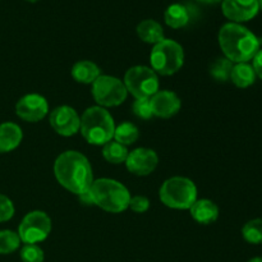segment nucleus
<instances>
[{"label":"nucleus","instance_id":"obj_11","mask_svg":"<svg viewBox=\"0 0 262 262\" xmlns=\"http://www.w3.org/2000/svg\"><path fill=\"white\" fill-rule=\"evenodd\" d=\"M15 114L26 122H40L49 114V104L45 97L38 94L25 95L15 104Z\"/></svg>","mask_w":262,"mask_h":262},{"label":"nucleus","instance_id":"obj_4","mask_svg":"<svg viewBox=\"0 0 262 262\" xmlns=\"http://www.w3.org/2000/svg\"><path fill=\"white\" fill-rule=\"evenodd\" d=\"M115 123L105 107L91 106L81 117L79 132L90 145L104 146L114 137Z\"/></svg>","mask_w":262,"mask_h":262},{"label":"nucleus","instance_id":"obj_14","mask_svg":"<svg viewBox=\"0 0 262 262\" xmlns=\"http://www.w3.org/2000/svg\"><path fill=\"white\" fill-rule=\"evenodd\" d=\"M150 104L154 117L163 118V119L174 117L182 106V101L178 95L169 90H163V91L159 90L152 97H150Z\"/></svg>","mask_w":262,"mask_h":262},{"label":"nucleus","instance_id":"obj_35","mask_svg":"<svg viewBox=\"0 0 262 262\" xmlns=\"http://www.w3.org/2000/svg\"><path fill=\"white\" fill-rule=\"evenodd\" d=\"M26 2H30V3H36V2H38V0H26Z\"/></svg>","mask_w":262,"mask_h":262},{"label":"nucleus","instance_id":"obj_34","mask_svg":"<svg viewBox=\"0 0 262 262\" xmlns=\"http://www.w3.org/2000/svg\"><path fill=\"white\" fill-rule=\"evenodd\" d=\"M258 5H260V9H262V0H258Z\"/></svg>","mask_w":262,"mask_h":262},{"label":"nucleus","instance_id":"obj_17","mask_svg":"<svg viewBox=\"0 0 262 262\" xmlns=\"http://www.w3.org/2000/svg\"><path fill=\"white\" fill-rule=\"evenodd\" d=\"M71 73L74 81L78 83L92 84L101 76V69L91 60H79L72 67Z\"/></svg>","mask_w":262,"mask_h":262},{"label":"nucleus","instance_id":"obj_19","mask_svg":"<svg viewBox=\"0 0 262 262\" xmlns=\"http://www.w3.org/2000/svg\"><path fill=\"white\" fill-rule=\"evenodd\" d=\"M230 81L239 89H247L256 81V73L248 63H237L233 66Z\"/></svg>","mask_w":262,"mask_h":262},{"label":"nucleus","instance_id":"obj_5","mask_svg":"<svg viewBox=\"0 0 262 262\" xmlns=\"http://www.w3.org/2000/svg\"><path fill=\"white\" fill-rule=\"evenodd\" d=\"M159 197L166 207L189 210L197 200V187L186 177H171L160 187Z\"/></svg>","mask_w":262,"mask_h":262},{"label":"nucleus","instance_id":"obj_24","mask_svg":"<svg viewBox=\"0 0 262 262\" xmlns=\"http://www.w3.org/2000/svg\"><path fill=\"white\" fill-rule=\"evenodd\" d=\"M242 237L251 245H262V217L246 223L242 228Z\"/></svg>","mask_w":262,"mask_h":262},{"label":"nucleus","instance_id":"obj_8","mask_svg":"<svg viewBox=\"0 0 262 262\" xmlns=\"http://www.w3.org/2000/svg\"><path fill=\"white\" fill-rule=\"evenodd\" d=\"M92 96L97 102V106L114 107L127 100L128 91L119 78L101 74L92 83Z\"/></svg>","mask_w":262,"mask_h":262},{"label":"nucleus","instance_id":"obj_33","mask_svg":"<svg viewBox=\"0 0 262 262\" xmlns=\"http://www.w3.org/2000/svg\"><path fill=\"white\" fill-rule=\"evenodd\" d=\"M247 262H262V257H252L251 260H248Z\"/></svg>","mask_w":262,"mask_h":262},{"label":"nucleus","instance_id":"obj_15","mask_svg":"<svg viewBox=\"0 0 262 262\" xmlns=\"http://www.w3.org/2000/svg\"><path fill=\"white\" fill-rule=\"evenodd\" d=\"M191 216L194 222L202 225H210L215 223L219 217V207L211 200L202 199L196 200L194 204L189 207Z\"/></svg>","mask_w":262,"mask_h":262},{"label":"nucleus","instance_id":"obj_31","mask_svg":"<svg viewBox=\"0 0 262 262\" xmlns=\"http://www.w3.org/2000/svg\"><path fill=\"white\" fill-rule=\"evenodd\" d=\"M78 199H79V201H81V204L86 205V206H95L94 200H92L91 193H90V189L87 192H84V193L79 194Z\"/></svg>","mask_w":262,"mask_h":262},{"label":"nucleus","instance_id":"obj_6","mask_svg":"<svg viewBox=\"0 0 262 262\" xmlns=\"http://www.w3.org/2000/svg\"><path fill=\"white\" fill-rule=\"evenodd\" d=\"M151 69L160 76H173L183 67L184 50L181 43L164 38L154 45L150 54Z\"/></svg>","mask_w":262,"mask_h":262},{"label":"nucleus","instance_id":"obj_13","mask_svg":"<svg viewBox=\"0 0 262 262\" xmlns=\"http://www.w3.org/2000/svg\"><path fill=\"white\" fill-rule=\"evenodd\" d=\"M223 14L233 23L253 19L258 14V0H223Z\"/></svg>","mask_w":262,"mask_h":262},{"label":"nucleus","instance_id":"obj_21","mask_svg":"<svg viewBox=\"0 0 262 262\" xmlns=\"http://www.w3.org/2000/svg\"><path fill=\"white\" fill-rule=\"evenodd\" d=\"M129 154L127 146L120 145L117 141H109L102 146V156L105 160L110 164H123L127 160V156Z\"/></svg>","mask_w":262,"mask_h":262},{"label":"nucleus","instance_id":"obj_18","mask_svg":"<svg viewBox=\"0 0 262 262\" xmlns=\"http://www.w3.org/2000/svg\"><path fill=\"white\" fill-rule=\"evenodd\" d=\"M137 35L143 42L152 45H156L165 38L161 25L154 19H145L138 23Z\"/></svg>","mask_w":262,"mask_h":262},{"label":"nucleus","instance_id":"obj_28","mask_svg":"<svg viewBox=\"0 0 262 262\" xmlns=\"http://www.w3.org/2000/svg\"><path fill=\"white\" fill-rule=\"evenodd\" d=\"M14 215V205L12 200L0 193V223L10 220Z\"/></svg>","mask_w":262,"mask_h":262},{"label":"nucleus","instance_id":"obj_26","mask_svg":"<svg viewBox=\"0 0 262 262\" xmlns=\"http://www.w3.org/2000/svg\"><path fill=\"white\" fill-rule=\"evenodd\" d=\"M19 255L22 262H43L45 258L43 251L37 245H25Z\"/></svg>","mask_w":262,"mask_h":262},{"label":"nucleus","instance_id":"obj_22","mask_svg":"<svg viewBox=\"0 0 262 262\" xmlns=\"http://www.w3.org/2000/svg\"><path fill=\"white\" fill-rule=\"evenodd\" d=\"M140 137L138 128L133 123L124 122L122 124L117 125L114 130V141L119 142L123 146L133 145Z\"/></svg>","mask_w":262,"mask_h":262},{"label":"nucleus","instance_id":"obj_27","mask_svg":"<svg viewBox=\"0 0 262 262\" xmlns=\"http://www.w3.org/2000/svg\"><path fill=\"white\" fill-rule=\"evenodd\" d=\"M133 113L140 119H151L154 117L152 109H151L150 99H136L132 106Z\"/></svg>","mask_w":262,"mask_h":262},{"label":"nucleus","instance_id":"obj_9","mask_svg":"<svg viewBox=\"0 0 262 262\" xmlns=\"http://www.w3.org/2000/svg\"><path fill=\"white\" fill-rule=\"evenodd\" d=\"M51 232V219L46 212L35 210L26 215L18 228L20 242L25 245H36L49 237Z\"/></svg>","mask_w":262,"mask_h":262},{"label":"nucleus","instance_id":"obj_10","mask_svg":"<svg viewBox=\"0 0 262 262\" xmlns=\"http://www.w3.org/2000/svg\"><path fill=\"white\" fill-rule=\"evenodd\" d=\"M49 122L53 129L63 137H72L79 132L81 127V117L68 105L55 107L49 115Z\"/></svg>","mask_w":262,"mask_h":262},{"label":"nucleus","instance_id":"obj_7","mask_svg":"<svg viewBox=\"0 0 262 262\" xmlns=\"http://www.w3.org/2000/svg\"><path fill=\"white\" fill-rule=\"evenodd\" d=\"M123 83L135 99H150L159 91V76L146 66H135L128 69Z\"/></svg>","mask_w":262,"mask_h":262},{"label":"nucleus","instance_id":"obj_3","mask_svg":"<svg viewBox=\"0 0 262 262\" xmlns=\"http://www.w3.org/2000/svg\"><path fill=\"white\" fill-rule=\"evenodd\" d=\"M90 193L95 206L112 214H120L129 207L130 193L120 182L110 178H100L92 182Z\"/></svg>","mask_w":262,"mask_h":262},{"label":"nucleus","instance_id":"obj_32","mask_svg":"<svg viewBox=\"0 0 262 262\" xmlns=\"http://www.w3.org/2000/svg\"><path fill=\"white\" fill-rule=\"evenodd\" d=\"M200 2H204V3H207V4H215V3H219V2H223V0H200Z\"/></svg>","mask_w":262,"mask_h":262},{"label":"nucleus","instance_id":"obj_23","mask_svg":"<svg viewBox=\"0 0 262 262\" xmlns=\"http://www.w3.org/2000/svg\"><path fill=\"white\" fill-rule=\"evenodd\" d=\"M234 64L224 58H217L214 60L210 66V76L217 82H227L230 79V74H232V69Z\"/></svg>","mask_w":262,"mask_h":262},{"label":"nucleus","instance_id":"obj_12","mask_svg":"<svg viewBox=\"0 0 262 262\" xmlns=\"http://www.w3.org/2000/svg\"><path fill=\"white\" fill-rule=\"evenodd\" d=\"M124 164L128 171L135 176L146 177L156 169L159 164V156L151 148L138 147L128 154Z\"/></svg>","mask_w":262,"mask_h":262},{"label":"nucleus","instance_id":"obj_20","mask_svg":"<svg viewBox=\"0 0 262 262\" xmlns=\"http://www.w3.org/2000/svg\"><path fill=\"white\" fill-rule=\"evenodd\" d=\"M164 19L169 27L178 30V28L184 27L189 22V12L184 5L182 4H171L166 8Z\"/></svg>","mask_w":262,"mask_h":262},{"label":"nucleus","instance_id":"obj_1","mask_svg":"<svg viewBox=\"0 0 262 262\" xmlns=\"http://www.w3.org/2000/svg\"><path fill=\"white\" fill-rule=\"evenodd\" d=\"M54 176L61 187L77 196L89 191L94 182L91 163L83 154L74 150L64 151L56 158Z\"/></svg>","mask_w":262,"mask_h":262},{"label":"nucleus","instance_id":"obj_30","mask_svg":"<svg viewBox=\"0 0 262 262\" xmlns=\"http://www.w3.org/2000/svg\"><path fill=\"white\" fill-rule=\"evenodd\" d=\"M252 68L255 71L256 77L262 79V49L256 53V55L252 59Z\"/></svg>","mask_w":262,"mask_h":262},{"label":"nucleus","instance_id":"obj_25","mask_svg":"<svg viewBox=\"0 0 262 262\" xmlns=\"http://www.w3.org/2000/svg\"><path fill=\"white\" fill-rule=\"evenodd\" d=\"M20 246L18 233L13 230H0V255H9L15 252Z\"/></svg>","mask_w":262,"mask_h":262},{"label":"nucleus","instance_id":"obj_29","mask_svg":"<svg viewBox=\"0 0 262 262\" xmlns=\"http://www.w3.org/2000/svg\"><path fill=\"white\" fill-rule=\"evenodd\" d=\"M128 209L132 210L133 212H137V214H143L150 209V201L145 196H133L130 197Z\"/></svg>","mask_w":262,"mask_h":262},{"label":"nucleus","instance_id":"obj_2","mask_svg":"<svg viewBox=\"0 0 262 262\" xmlns=\"http://www.w3.org/2000/svg\"><path fill=\"white\" fill-rule=\"evenodd\" d=\"M219 45L232 63H248L260 50L261 41L239 23H225L219 31Z\"/></svg>","mask_w":262,"mask_h":262},{"label":"nucleus","instance_id":"obj_16","mask_svg":"<svg viewBox=\"0 0 262 262\" xmlns=\"http://www.w3.org/2000/svg\"><path fill=\"white\" fill-rule=\"evenodd\" d=\"M23 138L22 129L18 124L5 122L0 124V154H7L15 150Z\"/></svg>","mask_w":262,"mask_h":262}]
</instances>
